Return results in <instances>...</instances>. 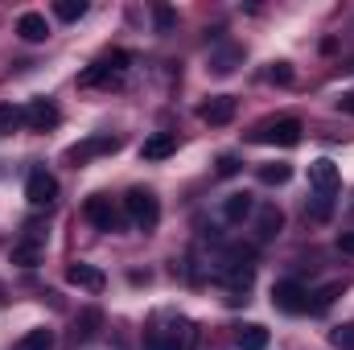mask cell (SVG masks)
<instances>
[{"mask_svg": "<svg viewBox=\"0 0 354 350\" xmlns=\"http://www.w3.org/2000/svg\"><path fill=\"white\" fill-rule=\"evenodd\" d=\"M189 342H194V330L185 317H161L145 338L149 350H189Z\"/></svg>", "mask_w": 354, "mask_h": 350, "instance_id": "cell-1", "label": "cell"}, {"mask_svg": "<svg viewBox=\"0 0 354 350\" xmlns=\"http://www.w3.org/2000/svg\"><path fill=\"white\" fill-rule=\"evenodd\" d=\"M124 214H128V223L136 227V231H153L157 223H161V202H157V194L153 190H128V198H124Z\"/></svg>", "mask_w": 354, "mask_h": 350, "instance_id": "cell-2", "label": "cell"}, {"mask_svg": "<svg viewBox=\"0 0 354 350\" xmlns=\"http://www.w3.org/2000/svg\"><path fill=\"white\" fill-rule=\"evenodd\" d=\"M252 140H256V145H280V149H292V145H301V120H292V116L272 120V124H264L260 132H252Z\"/></svg>", "mask_w": 354, "mask_h": 350, "instance_id": "cell-3", "label": "cell"}, {"mask_svg": "<svg viewBox=\"0 0 354 350\" xmlns=\"http://www.w3.org/2000/svg\"><path fill=\"white\" fill-rule=\"evenodd\" d=\"M128 54L124 50H115V54H107V58H99V62H91V71L83 75V87H107V83H115L124 71H128Z\"/></svg>", "mask_w": 354, "mask_h": 350, "instance_id": "cell-4", "label": "cell"}, {"mask_svg": "<svg viewBox=\"0 0 354 350\" xmlns=\"http://www.w3.org/2000/svg\"><path fill=\"white\" fill-rule=\"evenodd\" d=\"M272 305H276L280 313H309V293H305L297 280H280V284L272 288Z\"/></svg>", "mask_w": 354, "mask_h": 350, "instance_id": "cell-5", "label": "cell"}, {"mask_svg": "<svg viewBox=\"0 0 354 350\" xmlns=\"http://www.w3.org/2000/svg\"><path fill=\"white\" fill-rule=\"evenodd\" d=\"M83 214H87L99 231H120V210L111 206V198H107V194H91L87 206H83Z\"/></svg>", "mask_w": 354, "mask_h": 350, "instance_id": "cell-6", "label": "cell"}, {"mask_svg": "<svg viewBox=\"0 0 354 350\" xmlns=\"http://www.w3.org/2000/svg\"><path fill=\"white\" fill-rule=\"evenodd\" d=\"M25 198H29L33 206H50V202L58 198V177L46 174V169H33L29 181H25Z\"/></svg>", "mask_w": 354, "mask_h": 350, "instance_id": "cell-7", "label": "cell"}, {"mask_svg": "<svg viewBox=\"0 0 354 350\" xmlns=\"http://www.w3.org/2000/svg\"><path fill=\"white\" fill-rule=\"evenodd\" d=\"M120 149V140L111 136V132H99V136H91V140H83V145H75L66 157L75 161V165H87L91 157H103V153H115Z\"/></svg>", "mask_w": 354, "mask_h": 350, "instance_id": "cell-8", "label": "cell"}, {"mask_svg": "<svg viewBox=\"0 0 354 350\" xmlns=\"http://www.w3.org/2000/svg\"><path fill=\"white\" fill-rule=\"evenodd\" d=\"M58 120H62V116H58V107H54L50 99H33V103L25 107V128H29V132H50Z\"/></svg>", "mask_w": 354, "mask_h": 350, "instance_id": "cell-9", "label": "cell"}, {"mask_svg": "<svg viewBox=\"0 0 354 350\" xmlns=\"http://www.w3.org/2000/svg\"><path fill=\"white\" fill-rule=\"evenodd\" d=\"M309 185H313V194H322V198H334L338 194V165L334 161H313L309 165Z\"/></svg>", "mask_w": 354, "mask_h": 350, "instance_id": "cell-10", "label": "cell"}, {"mask_svg": "<svg viewBox=\"0 0 354 350\" xmlns=\"http://www.w3.org/2000/svg\"><path fill=\"white\" fill-rule=\"evenodd\" d=\"M198 116H202L206 124H214V128H218V124H231V120H235V99H231V95H210V99L198 107Z\"/></svg>", "mask_w": 354, "mask_h": 350, "instance_id": "cell-11", "label": "cell"}, {"mask_svg": "<svg viewBox=\"0 0 354 350\" xmlns=\"http://www.w3.org/2000/svg\"><path fill=\"white\" fill-rule=\"evenodd\" d=\"M41 248H46L41 231H37V227H29V231H25V239L12 248V264H21V268H33V264L41 260Z\"/></svg>", "mask_w": 354, "mask_h": 350, "instance_id": "cell-12", "label": "cell"}, {"mask_svg": "<svg viewBox=\"0 0 354 350\" xmlns=\"http://www.w3.org/2000/svg\"><path fill=\"white\" fill-rule=\"evenodd\" d=\"M66 280L79 284V288H87V293H99V288L107 284V276H103L95 264H71V268H66Z\"/></svg>", "mask_w": 354, "mask_h": 350, "instance_id": "cell-13", "label": "cell"}, {"mask_svg": "<svg viewBox=\"0 0 354 350\" xmlns=\"http://www.w3.org/2000/svg\"><path fill=\"white\" fill-rule=\"evenodd\" d=\"M174 153H177L174 132H157V136H149V140L140 145V157H145V161H165V157H174Z\"/></svg>", "mask_w": 354, "mask_h": 350, "instance_id": "cell-14", "label": "cell"}, {"mask_svg": "<svg viewBox=\"0 0 354 350\" xmlns=\"http://www.w3.org/2000/svg\"><path fill=\"white\" fill-rule=\"evenodd\" d=\"M280 227H284V214H280L276 206H260V214H256V239H260V243L276 239Z\"/></svg>", "mask_w": 354, "mask_h": 350, "instance_id": "cell-15", "label": "cell"}, {"mask_svg": "<svg viewBox=\"0 0 354 350\" xmlns=\"http://www.w3.org/2000/svg\"><path fill=\"white\" fill-rule=\"evenodd\" d=\"M17 33H21L25 42H46V37H50V25H46V17H41V12H21Z\"/></svg>", "mask_w": 354, "mask_h": 350, "instance_id": "cell-16", "label": "cell"}, {"mask_svg": "<svg viewBox=\"0 0 354 350\" xmlns=\"http://www.w3.org/2000/svg\"><path fill=\"white\" fill-rule=\"evenodd\" d=\"M252 210H256L252 194H231V198L223 202V214H227V223H243V219H248Z\"/></svg>", "mask_w": 354, "mask_h": 350, "instance_id": "cell-17", "label": "cell"}, {"mask_svg": "<svg viewBox=\"0 0 354 350\" xmlns=\"http://www.w3.org/2000/svg\"><path fill=\"white\" fill-rule=\"evenodd\" d=\"M235 342H239L243 350H268V330L264 326H256V322H252V326H239Z\"/></svg>", "mask_w": 354, "mask_h": 350, "instance_id": "cell-18", "label": "cell"}, {"mask_svg": "<svg viewBox=\"0 0 354 350\" xmlns=\"http://www.w3.org/2000/svg\"><path fill=\"white\" fill-rule=\"evenodd\" d=\"M25 124V107H17V103H0V136L4 132H17Z\"/></svg>", "mask_w": 354, "mask_h": 350, "instance_id": "cell-19", "label": "cell"}, {"mask_svg": "<svg viewBox=\"0 0 354 350\" xmlns=\"http://www.w3.org/2000/svg\"><path fill=\"white\" fill-rule=\"evenodd\" d=\"M50 347H54V334L41 326V330H29V334H25L12 350H50Z\"/></svg>", "mask_w": 354, "mask_h": 350, "instance_id": "cell-20", "label": "cell"}, {"mask_svg": "<svg viewBox=\"0 0 354 350\" xmlns=\"http://www.w3.org/2000/svg\"><path fill=\"white\" fill-rule=\"evenodd\" d=\"M342 293V284H326L322 293H313V301H309V313H326L330 305H334V297Z\"/></svg>", "mask_w": 354, "mask_h": 350, "instance_id": "cell-21", "label": "cell"}, {"mask_svg": "<svg viewBox=\"0 0 354 350\" xmlns=\"http://www.w3.org/2000/svg\"><path fill=\"white\" fill-rule=\"evenodd\" d=\"M54 12H58L62 21H79V17L87 12V0H58V4H54Z\"/></svg>", "mask_w": 354, "mask_h": 350, "instance_id": "cell-22", "label": "cell"}, {"mask_svg": "<svg viewBox=\"0 0 354 350\" xmlns=\"http://www.w3.org/2000/svg\"><path fill=\"white\" fill-rule=\"evenodd\" d=\"M99 322H103V317H99V309H87V313L79 317V330H75V338H95V334H99Z\"/></svg>", "mask_w": 354, "mask_h": 350, "instance_id": "cell-23", "label": "cell"}, {"mask_svg": "<svg viewBox=\"0 0 354 350\" xmlns=\"http://www.w3.org/2000/svg\"><path fill=\"white\" fill-rule=\"evenodd\" d=\"M288 177H292L288 165H264V169H260V181H264V185H284Z\"/></svg>", "mask_w": 354, "mask_h": 350, "instance_id": "cell-24", "label": "cell"}, {"mask_svg": "<svg viewBox=\"0 0 354 350\" xmlns=\"http://www.w3.org/2000/svg\"><path fill=\"white\" fill-rule=\"evenodd\" d=\"M330 342L338 350H354V322H346V326H338L334 334H330Z\"/></svg>", "mask_w": 354, "mask_h": 350, "instance_id": "cell-25", "label": "cell"}, {"mask_svg": "<svg viewBox=\"0 0 354 350\" xmlns=\"http://www.w3.org/2000/svg\"><path fill=\"white\" fill-rule=\"evenodd\" d=\"M330 210H334V198H322V194H313V206H309V219H317V223H326V219H330Z\"/></svg>", "mask_w": 354, "mask_h": 350, "instance_id": "cell-26", "label": "cell"}, {"mask_svg": "<svg viewBox=\"0 0 354 350\" xmlns=\"http://www.w3.org/2000/svg\"><path fill=\"white\" fill-rule=\"evenodd\" d=\"M153 21H157V33H169V29L177 25V12H174V8H165V4H157Z\"/></svg>", "mask_w": 354, "mask_h": 350, "instance_id": "cell-27", "label": "cell"}, {"mask_svg": "<svg viewBox=\"0 0 354 350\" xmlns=\"http://www.w3.org/2000/svg\"><path fill=\"white\" fill-rule=\"evenodd\" d=\"M268 79H272V83H292V71H288V62H276V66L268 71Z\"/></svg>", "mask_w": 354, "mask_h": 350, "instance_id": "cell-28", "label": "cell"}, {"mask_svg": "<svg viewBox=\"0 0 354 350\" xmlns=\"http://www.w3.org/2000/svg\"><path fill=\"white\" fill-rule=\"evenodd\" d=\"M338 111L354 116V91H342V95H338Z\"/></svg>", "mask_w": 354, "mask_h": 350, "instance_id": "cell-29", "label": "cell"}, {"mask_svg": "<svg viewBox=\"0 0 354 350\" xmlns=\"http://www.w3.org/2000/svg\"><path fill=\"white\" fill-rule=\"evenodd\" d=\"M218 174H223V177L239 174V161H235V157H223V161H218Z\"/></svg>", "mask_w": 354, "mask_h": 350, "instance_id": "cell-30", "label": "cell"}, {"mask_svg": "<svg viewBox=\"0 0 354 350\" xmlns=\"http://www.w3.org/2000/svg\"><path fill=\"white\" fill-rule=\"evenodd\" d=\"M338 248H342V252H351V256H354V231H351V235H338Z\"/></svg>", "mask_w": 354, "mask_h": 350, "instance_id": "cell-31", "label": "cell"}]
</instances>
